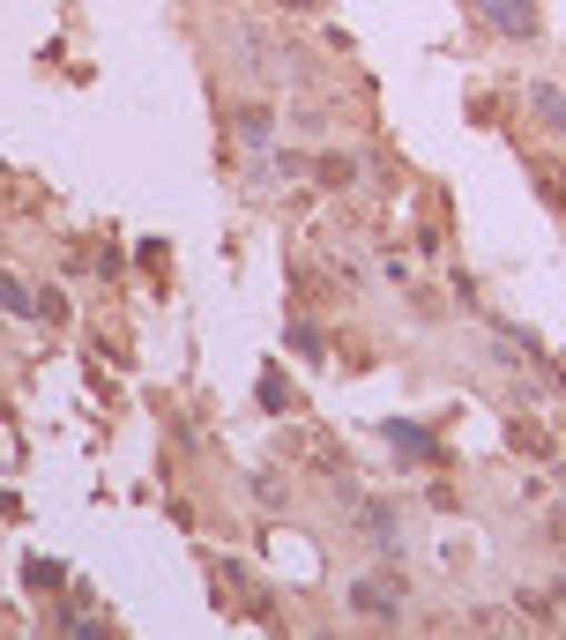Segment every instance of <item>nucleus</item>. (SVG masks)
Wrapping results in <instances>:
<instances>
[{
	"instance_id": "obj_1",
	"label": "nucleus",
	"mask_w": 566,
	"mask_h": 640,
	"mask_svg": "<svg viewBox=\"0 0 566 640\" xmlns=\"http://www.w3.org/2000/svg\"><path fill=\"white\" fill-rule=\"evenodd\" d=\"M499 38H537V0H493Z\"/></svg>"
},
{
	"instance_id": "obj_2",
	"label": "nucleus",
	"mask_w": 566,
	"mask_h": 640,
	"mask_svg": "<svg viewBox=\"0 0 566 640\" xmlns=\"http://www.w3.org/2000/svg\"><path fill=\"white\" fill-rule=\"evenodd\" d=\"M350 603H358V611H373V618H395V581H358V589H350Z\"/></svg>"
},
{
	"instance_id": "obj_3",
	"label": "nucleus",
	"mask_w": 566,
	"mask_h": 640,
	"mask_svg": "<svg viewBox=\"0 0 566 640\" xmlns=\"http://www.w3.org/2000/svg\"><path fill=\"white\" fill-rule=\"evenodd\" d=\"M0 306H8L16 320H23V313H38V298H30L23 283H16V276H0Z\"/></svg>"
},
{
	"instance_id": "obj_4",
	"label": "nucleus",
	"mask_w": 566,
	"mask_h": 640,
	"mask_svg": "<svg viewBox=\"0 0 566 640\" xmlns=\"http://www.w3.org/2000/svg\"><path fill=\"white\" fill-rule=\"evenodd\" d=\"M239 134L261 149V142H269V112H261V104H247V112H239Z\"/></svg>"
},
{
	"instance_id": "obj_5",
	"label": "nucleus",
	"mask_w": 566,
	"mask_h": 640,
	"mask_svg": "<svg viewBox=\"0 0 566 640\" xmlns=\"http://www.w3.org/2000/svg\"><path fill=\"white\" fill-rule=\"evenodd\" d=\"M537 112H544V120H552V127L566 134V98H559V90H544V82H537Z\"/></svg>"
}]
</instances>
